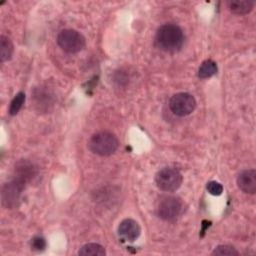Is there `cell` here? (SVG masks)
Segmentation results:
<instances>
[{
	"label": "cell",
	"instance_id": "6da1fadb",
	"mask_svg": "<svg viewBox=\"0 0 256 256\" xmlns=\"http://www.w3.org/2000/svg\"><path fill=\"white\" fill-rule=\"evenodd\" d=\"M155 43L159 49L165 52H177L184 43V33L182 29L172 23L160 26L155 35Z\"/></svg>",
	"mask_w": 256,
	"mask_h": 256
},
{
	"label": "cell",
	"instance_id": "7a4b0ae2",
	"mask_svg": "<svg viewBox=\"0 0 256 256\" xmlns=\"http://www.w3.org/2000/svg\"><path fill=\"white\" fill-rule=\"evenodd\" d=\"M90 150L100 156H109L118 148L117 137L108 131H100L92 135L89 140Z\"/></svg>",
	"mask_w": 256,
	"mask_h": 256
},
{
	"label": "cell",
	"instance_id": "3957f363",
	"mask_svg": "<svg viewBox=\"0 0 256 256\" xmlns=\"http://www.w3.org/2000/svg\"><path fill=\"white\" fill-rule=\"evenodd\" d=\"M57 43L67 53L80 52L85 47L84 36L74 29H64L57 35Z\"/></svg>",
	"mask_w": 256,
	"mask_h": 256
},
{
	"label": "cell",
	"instance_id": "277c9868",
	"mask_svg": "<svg viewBox=\"0 0 256 256\" xmlns=\"http://www.w3.org/2000/svg\"><path fill=\"white\" fill-rule=\"evenodd\" d=\"M155 181L159 189L166 192H173L181 186L182 175L175 168L165 167L157 172Z\"/></svg>",
	"mask_w": 256,
	"mask_h": 256
},
{
	"label": "cell",
	"instance_id": "5b68a950",
	"mask_svg": "<svg viewBox=\"0 0 256 256\" xmlns=\"http://www.w3.org/2000/svg\"><path fill=\"white\" fill-rule=\"evenodd\" d=\"M24 187L25 184L16 178L11 180L10 182L5 183L1 191L2 204L9 209L17 207L19 205Z\"/></svg>",
	"mask_w": 256,
	"mask_h": 256
},
{
	"label": "cell",
	"instance_id": "8992f818",
	"mask_svg": "<svg viewBox=\"0 0 256 256\" xmlns=\"http://www.w3.org/2000/svg\"><path fill=\"white\" fill-rule=\"evenodd\" d=\"M195 107L196 100L189 93H177L169 100V108L177 116H187L194 111Z\"/></svg>",
	"mask_w": 256,
	"mask_h": 256
},
{
	"label": "cell",
	"instance_id": "52a82bcc",
	"mask_svg": "<svg viewBox=\"0 0 256 256\" xmlns=\"http://www.w3.org/2000/svg\"><path fill=\"white\" fill-rule=\"evenodd\" d=\"M182 209V203L179 198L174 196H168L163 198L157 208L158 216L165 221L175 220Z\"/></svg>",
	"mask_w": 256,
	"mask_h": 256
},
{
	"label": "cell",
	"instance_id": "ba28073f",
	"mask_svg": "<svg viewBox=\"0 0 256 256\" xmlns=\"http://www.w3.org/2000/svg\"><path fill=\"white\" fill-rule=\"evenodd\" d=\"M139 224L133 219H125L118 226V235L127 242H134L140 235Z\"/></svg>",
	"mask_w": 256,
	"mask_h": 256
},
{
	"label": "cell",
	"instance_id": "9c48e42d",
	"mask_svg": "<svg viewBox=\"0 0 256 256\" xmlns=\"http://www.w3.org/2000/svg\"><path fill=\"white\" fill-rule=\"evenodd\" d=\"M237 185L244 193L254 194L256 192V171L254 169L241 171L237 177Z\"/></svg>",
	"mask_w": 256,
	"mask_h": 256
},
{
	"label": "cell",
	"instance_id": "30bf717a",
	"mask_svg": "<svg viewBox=\"0 0 256 256\" xmlns=\"http://www.w3.org/2000/svg\"><path fill=\"white\" fill-rule=\"evenodd\" d=\"M16 179L20 180L24 184L29 182L36 175V168L32 163L28 161H20L15 167Z\"/></svg>",
	"mask_w": 256,
	"mask_h": 256
},
{
	"label": "cell",
	"instance_id": "8fae6325",
	"mask_svg": "<svg viewBox=\"0 0 256 256\" xmlns=\"http://www.w3.org/2000/svg\"><path fill=\"white\" fill-rule=\"evenodd\" d=\"M254 6V2L251 0H231L228 2L230 11L237 15H244L249 13Z\"/></svg>",
	"mask_w": 256,
	"mask_h": 256
},
{
	"label": "cell",
	"instance_id": "7c38bea8",
	"mask_svg": "<svg viewBox=\"0 0 256 256\" xmlns=\"http://www.w3.org/2000/svg\"><path fill=\"white\" fill-rule=\"evenodd\" d=\"M81 256H103L106 254L105 248L98 243H88L83 245L79 252Z\"/></svg>",
	"mask_w": 256,
	"mask_h": 256
},
{
	"label": "cell",
	"instance_id": "4fadbf2b",
	"mask_svg": "<svg viewBox=\"0 0 256 256\" xmlns=\"http://www.w3.org/2000/svg\"><path fill=\"white\" fill-rule=\"evenodd\" d=\"M13 44L10 38L2 35L0 37V60L1 62L8 61L13 54Z\"/></svg>",
	"mask_w": 256,
	"mask_h": 256
},
{
	"label": "cell",
	"instance_id": "5bb4252c",
	"mask_svg": "<svg viewBox=\"0 0 256 256\" xmlns=\"http://www.w3.org/2000/svg\"><path fill=\"white\" fill-rule=\"evenodd\" d=\"M217 64L211 60V59H207L205 61L202 62V64L200 65L199 69H198V77L202 78V79H206L209 77H212L213 75H215L217 73Z\"/></svg>",
	"mask_w": 256,
	"mask_h": 256
},
{
	"label": "cell",
	"instance_id": "9a60e30c",
	"mask_svg": "<svg viewBox=\"0 0 256 256\" xmlns=\"http://www.w3.org/2000/svg\"><path fill=\"white\" fill-rule=\"evenodd\" d=\"M24 101H25V93L24 92L17 93L10 103V107H9L10 115H16L21 109Z\"/></svg>",
	"mask_w": 256,
	"mask_h": 256
},
{
	"label": "cell",
	"instance_id": "2e32d148",
	"mask_svg": "<svg viewBox=\"0 0 256 256\" xmlns=\"http://www.w3.org/2000/svg\"><path fill=\"white\" fill-rule=\"evenodd\" d=\"M212 255H219V256H234V255H239V252L232 246L229 245H219L217 246L213 252Z\"/></svg>",
	"mask_w": 256,
	"mask_h": 256
},
{
	"label": "cell",
	"instance_id": "e0dca14e",
	"mask_svg": "<svg viewBox=\"0 0 256 256\" xmlns=\"http://www.w3.org/2000/svg\"><path fill=\"white\" fill-rule=\"evenodd\" d=\"M46 247V241L42 236H35L31 240V249L37 252L43 251Z\"/></svg>",
	"mask_w": 256,
	"mask_h": 256
},
{
	"label": "cell",
	"instance_id": "ac0fdd59",
	"mask_svg": "<svg viewBox=\"0 0 256 256\" xmlns=\"http://www.w3.org/2000/svg\"><path fill=\"white\" fill-rule=\"evenodd\" d=\"M206 188H207L208 192L214 196H219L223 192V186L219 182H216V181L208 182Z\"/></svg>",
	"mask_w": 256,
	"mask_h": 256
}]
</instances>
